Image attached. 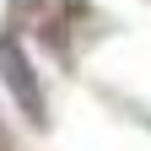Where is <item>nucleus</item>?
<instances>
[{"label": "nucleus", "mask_w": 151, "mask_h": 151, "mask_svg": "<svg viewBox=\"0 0 151 151\" xmlns=\"http://www.w3.org/2000/svg\"><path fill=\"white\" fill-rule=\"evenodd\" d=\"M0 76H6L11 97L27 108V119H32V124H43V92L32 86V76L22 70V60H16V49H11V43H0Z\"/></svg>", "instance_id": "1"}]
</instances>
